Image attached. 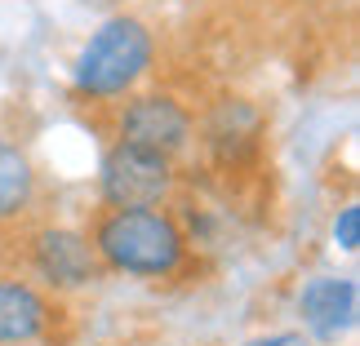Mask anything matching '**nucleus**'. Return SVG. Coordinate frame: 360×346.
<instances>
[{
    "mask_svg": "<svg viewBox=\"0 0 360 346\" xmlns=\"http://www.w3.org/2000/svg\"><path fill=\"white\" fill-rule=\"evenodd\" d=\"M58 302L22 275H0V346H27L49 338Z\"/></svg>",
    "mask_w": 360,
    "mask_h": 346,
    "instance_id": "7",
    "label": "nucleus"
},
{
    "mask_svg": "<svg viewBox=\"0 0 360 346\" xmlns=\"http://www.w3.org/2000/svg\"><path fill=\"white\" fill-rule=\"evenodd\" d=\"M245 346H311V342H307V333H267V338H254Z\"/></svg>",
    "mask_w": 360,
    "mask_h": 346,
    "instance_id": "11",
    "label": "nucleus"
},
{
    "mask_svg": "<svg viewBox=\"0 0 360 346\" xmlns=\"http://www.w3.org/2000/svg\"><path fill=\"white\" fill-rule=\"evenodd\" d=\"M22 244H27V271L53 293L89 288L103 275V262L94 253L89 235L76 227H32L22 231Z\"/></svg>",
    "mask_w": 360,
    "mask_h": 346,
    "instance_id": "4",
    "label": "nucleus"
},
{
    "mask_svg": "<svg viewBox=\"0 0 360 346\" xmlns=\"http://www.w3.org/2000/svg\"><path fill=\"white\" fill-rule=\"evenodd\" d=\"M258 133H262V120H258V112H254L245 98H227V102L214 112V120H210V142H214L218 151H231V147L254 151Z\"/></svg>",
    "mask_w": 360,
    "mask_h": 346,
    "instance_id": "9",
    "label": "nucleus"
},
{
    "mask_svg": "<svg viewBox=\"0 0 360 346\" xmlns=\"http://www.w3.org/2000/svg\"><path fill=\"white\" fill-rule=\"evenodd\" d=\"M156 62V36L143 18L116 13L80 45L72 62V89L80 98L107 102V98H129L134 85L151 72Z\"/></svg>",
    "mask_w": 360,
    "mask_h": 346,
    "instance_id": "2",
    "label": "nucleus"
},
{
    "mask_svg": "<svg viewBox=\"0 0 360 346\" xmlns=\"http://www.w3.org/2000/svg\"><path fill=\"white\" fill-rule=\"evenodd\" d=\"M334 240H338L342 253H356V248H360V204L356 200L338 209V218H334Z\"/></svg>",
    "mask_w": 360,
    "mask_h": 346,
    "instance_id": "10",
    "label": "nucleus"
},
{
    "mask_svg": "<svg viewBox=\"0 0 360 346\" xmlns=\"http://www.w3.org/2000/svg\"><path fill=\"white\" fill-rule=\"evenodd\" d=\"M40 209V173L13 138L0 133V235L32 231V218Z\"/></svg>",
    "mask_w": 360,
    "mask_h": 346,
    "instance_id": "8",
    "label": "nucleus"
},
{
    "mask_svg": "<svg viewBox=\"0 0 360 346\" xmlns=\"http://www.w3.org/2000/svg\"><path fill=\"white\" fill-rule=\"evenodd\" d=\"M116 142H134L147 151L178 160L196 138V120L174 93H134L116 107V124H112Z\"/></svg>",
    "mask_w": 360,
    "mask_h": 346,
    "instance_id": "5",
    "label": "nucleus"
},
{
    "mask_svg": "<svg viewBox=\"0 0 360 346\" xmlns=\"http://www.w3.org/2000/svg\"><path fill=\"white\" fill-rule=\"evenodd\" d=\"M178 169L169 156L134 142H112L98 164V196L107 209H143V204H165L174 196Z\"/></svg>",
    "mask_w": 360,
    "mask_h": 346,
    "instance_id": "3",
    "label": "nucleus"
},
{
    "mask_svg": "<svg viewBox=\"0 0 360 346\" xmlns=\"http://www.w3.org/2000/svg\"><path fill=\"white\" fill-rule=\"evenodd\" d=\"M298 315L316 342H338L356 328L360 315V284L356 275H316L298 293Z\"/></svg>",
    "mask_w": 360,
    "mask_h": 346,
    "instance_id": "6",
    "label": "nucleus"
},
{
    "mask_svg": "<svg viewBox=\"0 0 360 346\" xmlns=\"http://www.w3.org/2000/svg\"><path fill=\"white\" fill-rule=\"evenodd\" d=\"M285 5H325V0H285Z\"/></svg>",
    "mask_w": 360,
    "mask_h": 346,
    "instance_id": "12",
    "label": "nucleus"
},
{
    "mask_svg": "<svg viewBox=\"0 0 360 346\" xmlns=\"http://www.w3.org/2000/svg\"><path fill=\"white\" fill-rule=\"evenodd\" d=\"M89 244L107 271L138 275V280H169L187 262V231L160 204L143 209H103L89 231Z\"/></svg>",
    "mask_w": 360,
    "mask_h": 346,
    "instance_id": "1",
    "label": "nucleus"
}]
</instances>
